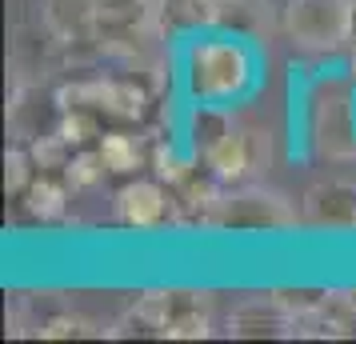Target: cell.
<instances>
[{
	"label": "cell",
	"mask_w": 356,
	"mask_h": 344,
	"mask_svg": "<svg viewBox=\"0 0 356 344\" xmlns=\"http://www.w3.org/2000/svg\"><path fill=\"white\" fill-rule=\"evenodd\" d=\"M188 92L204 104H225L248 92L252 84V52L236 36H200L188 49Z\"/></svg>",
	"instance_id": "cell-1"
},
{
	"label": "cell",
	"mask_w": 356,
	"mask_h": 344,
	"mask_svg": "<svg viewBox=\"0 0 356 344\" xmlns=\"http://www.w3.org/2000/svg\"><path fill=\"white\" fill-rule=\"evenodd\" d=\"M348 8L353 0H289L284 33L305 52H340L348 44Z\"/></svg>",
	"instance_id": "cell-2"
},
{
	"label": "cell",
	"mask_w": 356,
	"mask_h": 344,
	"mask_svg": "<svg viewBox=\"0 0 356 344\" xmlns=\"http://www.w3.org/2000/svg\"><path fill=\"white\" fill-rule=\"evenodd\" d=\"M312 145L328 161L356 156V104L348 84H321V97L312 100Z\"/></svg>",
	"instance_id": "cell-3"
},
{
	"label": "cell",
	"mask_w": 356,
	"mask_h": 344,
	"mask_svg": "<svg viewBox=\"0 0 356 344\" xmlns=\"http://www.w3.org/2000/svg\"><path fill=\"white\" fill-rule=\"evenodd\" d=\"M292 224H296V208L280 193H264V188H241L225 197L212 220V229L225 232H276Z\"/></svg>",
	"instance_id": "cell-4"
},
{
	"label": "cell",
	"mask_w": 356,
	"mask_h": 344,
	"mask_svg": "<svg viewBox=\"0 0 356 344\" xmlns=\"http://www.w3.org/2000/svg\"><path fill=\"white\" fill-rule=\"evenodd\" d=\"M204 161H209L212 177L220 184H241L268 164V140H264L260 132H232L228 129L225 136L204 152Z\"/></svg>",
	"instance_id": "cell-5"
},
{
	"label": "cell",
	"mask_w": 356,
	"mask_h": 344,
	"mask_svg": "<svg viewBox=\"0 0 356 344\" xmlns=\"http://www.w3.org/2000/svg\"><path fill=\"white\" fill-rule=\"evenodd\" d=\"M300 220L312 229L356 232V184L353 181H321L300 200Z\"/></svg>",
	"instance_id": "cell-6"
},
{
	"label": "cell",
	"mask_w": 356,
	"mask_h": 344,
	"mask_svg": "<svg viewBox=\"0 0 356 344\" xmlns=\"http://www.w3.org/2000/svg\"><path fill=\"white\" fill-rule=\"evenodd\" d=\"M292 325H296V316L268 293L232 309L228 336H236V341H276V336H292Z\"/></svg>",
	"instance_id": "cell-7"
},
{
	"label": "cell",
	"mask_w": 356,
	"mask_h": 344,
	"mask_svg": "<svg viewBox=\"0 0 356 344\" xmlns=\"http://www.w3.org/2000/svg\"><path fill=\"white\" fill-rule=\"evenodd\" d=\"M100 0H44V33L56 44H88L97 40Z\"/></svg>",
	"instance_id": "cell-8"
},
{
	"label": "cell",
	"mask_w": 356,
	"mask_h": 344,
	"mask_svg": "<svg viewBox=\"0 0 356 344\" xmlns=\"http://www.w3.org/2000/svg\"><path fill=\"white\" fill-rule=\"evenodd\" d=\"M172 213V200L161 188V181H132L116 193V216L132 229H156Z\"/></svg>",
	"instance_id": "cell-9"
},
{
	"label": "cell",
	"mask_w": 356,
	"mask_h": 344,
	"mask_svg": "<svg viewBox=\"0 0 356 344\" xmlns=\"http://www.w3.org/2000/svg\"><path fill=\"white\" fill-rule=\"evenodd\" d=\"M220 20V0H156L161 36H200V28H212Z\"/></svg>",
	"instance_id": "cell-10"
},
{
	"label": "cell",
	"mask_w": 356,
	"mask_h": 344,
	"mask_svg": "<svg viewBox=\"0 0 356 344\" xmlns=\"http://www.w3.org/2000/svg\"><path fill=\"white\" fill-rule=\"evenodd\" d=\"M220 193H216V177L212 181H184L180 184V197L172 200V213L184 224H212L216 208H220Z\"/></svg>",
	"instance_id": "cell-11"
},
{
	"label": "cell",
	"mask_w": 356,
	"mask_h": 344,
	"mask_svg": "<svg viewBox=\"0 0 356 344\" xmlns=\"http://www.w3.org/2000/svg\"><path fill=\"white\" fill-rule=\"evenodd\" d=\"M177 309H180V293H172V288H148V293L136 296V309H132V316H136V325L156 328V332L164 336V328L172 325Z\"/></svg>",
	"instance_id": "cell-12"
},
{
	"label": "cell",
	"mask_w": 356,
	"mask_h": 344,
	"mask_svg": "<svg viewBox=\"0 0 356 344\" xmlns=\"http://www.w3.org/2000/svg\"><path fill=\"white\" fill-rule=\"evenodd\" d=\"M24 208L40 220L65 213V184H56L52 177H33V184L24 188Z\"/></svg>",
	"instance_id": "cell-13"
},
{
	"label": "cell",
	"mask_w": 356,
	"mask_h": 344,
	"mask_svg": "<svg viewBox=\"0 0 356 344\" xmlns=\"http://www.w3.org/2000/svg\"><path fill=\"white\" fill-rule=\"evenodd\" d=\"M100 156L108 164V172H132L140 164V145L129 132H104L100 136Z\"/></svg>",
	"instance_id": "cell-14"
},
{
	"label": "cell",
	"mask_w": 356,
	"mask_h": 344,
	"mask_svg": "<svg viewBox=\"0 0 356 344\" xmlns=\"http://www.w3.org/2000/svg\"><path fill=\"white\" fill-rule=\"evenodd\" d=\"M104 172H108V164H104V156L97 152H76V156H68L65 164V181L72 184V188H92V184L104 181Z\"/></svg>",
	"instance_id": "cell-15"
},
{
	"label": "cell",
	"mask_w": 356,
	"mask_h": 344,
	"mask_svg": "<svg viewBox=\"0 0 356 344\" xmlns=\"http://www.w3.org/2000/svg\"><path fill=\"white\" fill-rule=\"evenodd\" d=\"M56 132L65 136L68 145H88L92 136H100V124H97V116L88 113V108H65Z\"/></svg>",
	"instance_id": "cell-16"
},
{
	"label": "cell",
	"mask_w": 356,
	"mask_h": 344,
	"mask_svg": "<svg viewBox=\"0 0 356 344\" xmlns=\"http://www.w3.org/2000/svg\"><path fill=\"white\" fill-rule=\"evenodd\" d=\"M152 164H156V181H161V184H184V181H193V177H188V161H184L172 145H156Z\"/></svg>",
	"instance_id": "cell-17"
},
{
	"label": "cell",
	"mask_w": 356,
	"mask_h": 344,
	"mask_svg": "<svg viewBox=\"0 0 356 344\" xmlns=\"http://www.w3.org/2000/svg\"><path fill=\"white\" fill-rule=\"evenodd\" d=\"M33 152H24V148H13L8 156H4V188L8 193H24L29 184H33Z\"/></svg>",
	"instance_id": "cell-18"
},
{
	"label": "cell",
	"mask_w": 356,
	"mask_h": 344,
	"mask_svg": "<svg viewBox=\"0 0 356 344\" xmlns=\"http://www.w3.org/2000/svg\"><path fill=\"white\" fill-rule=\"evenodd\" d=\"M65 148H68V140L60 136V132H52V136H40V140L33 145V161L40 164V168H65V164H68Z\"/></svg>",
	"instance_id": "cell-19"
},
{
	"label": "cell",
	"mask_w": 356,
	"mask_h": 344,
	"mask_svg": "<svg viewBox=\"0 0 356 344\" xmlns=\"http://www.w3.org/2000/svg\"><path fill=\"white\" fill-rule=\"evenodd\" d=\"M40 336H44V341H65V336H84V320H76V316H52L49 325L40 328Z\"/></svg>",
	"instance_id": "cell-20"
},
{
	"label": "cell",
	"mask_w": 356,
	"mask_h": 344,
	"mask_svg": "<svg viewBox=\"0 0 356 344\" xmlns=\"http://www.w3.org/2000/svg\"><path fill=\"white\" fill-rule=\"evenodd\" d=\"M348 44L356 49V0H353V8H348Z\"/></svg>",
	"instance_id": "cell-21"
},
{
	"label": "cell",
	"mask_w": 356,
	"mask_h": 344,
	"mask_svg": "<svg viewBox=\"0 0 356 344\" xmlns=\"http://www.w3.org/2000/svg\"><path fill=\"white\" fill-rule=\"evenodd\" d=\"M348 72H353V81H356V49H353V60H348Z\"/></svg>",
	"instance_id": "cell-22"
},
{
	"label": "cell",
	"mask_w": 356,
	"mask_h": 344,
	"mask_svg": "<svg viewBox=\"0 0 356 344\" xmlns=\"http://www.w3.org/2000/svg\"><path fill=\"white\" fill-rule=\"evenodd\" d=\"M220 4H228V0H220Z\"/></svg>",
	"instance_id": "cell-23"
},
{
	"label": "cell",
	"mask_w": 356,
	"mask_h": 344,
	"mask_svg": "<svg viewBox=\"0 0 356 344\" xmlns=\"http://www.w3.org/2000/svg\"><path fill=\"white\" fill-rule=\"evenodd\" d=\"M353 300H356V293H353Z\"/></svg>",
	"instance_id": "cell-24"
}]
</instances>
